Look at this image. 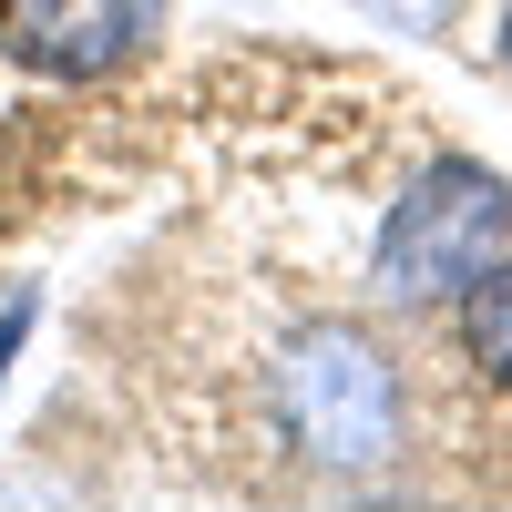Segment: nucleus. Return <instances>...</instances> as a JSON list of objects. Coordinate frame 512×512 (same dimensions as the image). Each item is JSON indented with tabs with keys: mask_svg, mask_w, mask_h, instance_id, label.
Segmentation results:
<instances>
[{
	"mask_svg": "<svg viewBox=\"0 0 512 512\" xmlns=\"http://www.w3.org/2000/svg\"><path fill=\"white\" fill-rule=\"evenodd\" d=\"M31 308H41V297H31V287L11 297V308H0V379H11V359H21V328H31Z\"/></svg>",
	"mask_w": 512,
	"mask_h": 512,
	"instance_id": "nucleus-5",
	"label": "nucleus"
},
{
	"mask_svg": "<svg viewBox=\"0 0 512 512\" xmlns=\"http://www.w3.org/2000/svg\"><path fill=\"white\" fill-rule=\"evenodd\" d=\"M492 52H502V72H512V0H502V21H492Z\"/></svg>",
	"mask_w": 512,
	"mask_h": 512,
	"instance_id": "nucleus-6",
	"label": "nucleus"
},
{
	"mask_svg": "<svg viewBox=\"0 0 512 512\" xmlns=\"http://www.w3.org/2000/svg\"><path fill=\"white\" fill-rule=\"evenodd\" d=\"M175 31V0H0V52L52 82H103Z\"/></svg>",
	"mask_w": 512,
	"mask_h": 512,
	"instance_id": "nucleus-3",
	"label": "nucleus"
},
{
	"mask_svg": "<svg viewBox=\"0 0 512 512\" xmlns=\"http://www.w3.org/2000/svg\"><path fill=\"white\" fill-rule=\"evenodd\" d=\"M267 420H277V441L308 461V472H328V482H379L390 461H410V379L349 318H318V328H297L277 349Z\"/></svg>",
	"mask_w": 512,
	"mask_h": 512,
	"instance_id": "nucleus-1",
	"label": "nucleus"
},
{
	"mask_svg": "<svg viewBox=\"0 0 512 512\" xmlns=\"http://www.w3.org/2000/svg\"><path fill=\"white\" fill-rule=\"evenodd\" d=\"M461 359L482 390H512V256L461 287Z\"/></svg>",
	"mask_w": 512,
	"mask_h": 512,
	"instance_id": "nucleus-4",
	"label": "nucleus"
},
{
	"mask_svg": "<svg viewBox=\"0 0 512 512\" xmlns=\"http://www.w3.org/2000/svg\"><path fill=\"white\" fill-rule=\"evenodd\" d=\"M502 256H512V175L482 154H431L400 185V205L379 216L369 287L390 308H441V297H461Z\"/></svg>",
	"mask_w": 512,
	"mask_h": 512,
	"instance_id": "nucleus-2",
	"label": "nucleus"
}]
</instances>
